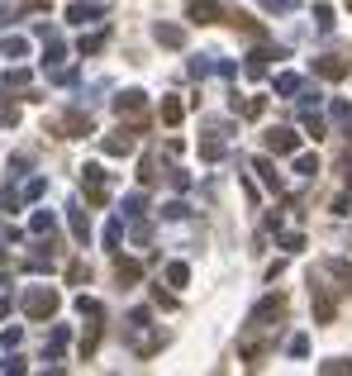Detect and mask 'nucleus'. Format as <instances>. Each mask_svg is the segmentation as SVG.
Listing matches in <instances>:
<instances>
[{"mask_svg":"<svg viewBox=\"0 0 352 376\" xmlns=\"http://www.w3.org/2000/svg\"><path fill=\"white\" fill-rule=\"evenodd\" d=\"M266 148L276 158H290V153H300V134L295 129H266Z\"/></svg>","mask_w":352,"mask_h":376,"instance_id":"nucleus-1","label":"nucleus"},{"mask_svg":"<svg viewBox=\"0 0 352 376\" xmlns=\"http://www.w3.org/2000/svg\"><path fill=\"white\" fill-rule=\"evenodd\" d=\"M186 14H190V24H219L224 5L219 0H186Z\"/></svg>","mask_w":352,"mask_h":376,"instance_id":"nucleus-2","label":"nucleus"},{"mask_svg":"<svg viewBox=\"0 0 352 376\" xmlns=\"http://www.w3.org/2000/svg\"><path fill=\"white\" fill-rule=\"evenodd\" d=\"M281 314H286V300H281V295H266L262 305L248 314V324H253V329H266V324H271V319H281Z\"/></svg>","mask_w":352,"mask_h":376,"instance_id":"nucleus-3","label":"nucleus"},{"mask_svg":"<svg viewBox=\"0 0 352 376\" xmlns=\"http://www.w3.org/2000/svg\"><path fill=\"white\" fill-rule=\"evenodd\" d=\"M352 72V58H314V77H324V82H343Z\"/></svg>","mask_w":352,"mask_h":376,"instance_id":"nucleus-4","label":"nucleus"},{"mask_svg":"<svg viewBox=\"0 0 352 376\" xmlns=\"http://www.w3.org/2000/svg\"><path fill=\"white\" fill-rule=\"evenodd\" d=\"M334 314H338L334 290H329V286H314V319H319V324H334Z\"/></svg>","mask_w":352,"mask_h":376,"instance_id":"nucleus-5","label":"nucleus"},{"mask_svg":"<svg viewBox=\"0 0 352 376\" xmlns=\"http://www.w3.org/2000/svg\"><path fill=\"white\" fill-rule=\"evenodd\" d=\"M134 143H138V129H114V134L105 138V153L124 158V153H134Z\"/></svg>","mask_w":352,"mask_h":376,"instance_id":"nucleus-6","label":"nucleus"},{"mask_svg":"<svg viewBox=\"0 0 352 376\" xmlns=\"http://www.w3.org/2000/svg\"><path fill=\"white\" fill-rule=\"evenodd\" d=\"M24 310L43 319V314H53V310H58V295H53V290H29V300H24Z\"/></svg>","mask_w":352,"mask_h":376,"instance_id":"nucleus-7","label":"nucleus"},{"mask_svg":"<svg viewBox=\"0 0 352 376\" xmlns=\"http://www.w3.org/2000/svg\"><path fill=\"white\" fill-rule=\"evenodd\" d=\"M153 34H158L162 48H186V29H181V24H158Z\"/></svg>","mask_w":352,"mask_h":376,"instance_id":"nucleus-8","label":"nucleus"},{"mask_svg":"<svg viewBox=\"0 0 352 376\" xmlns=\"http://www.w3.org/2000/svg\"><path fill=\"white\" fill-rule=\"evenodd\" d=\"M114 105H119V114H143V110H148V100H143V91H124L119 100H114Z\"/></svg>","mask_w":352,"mask_h":376,"instance_id":"nucleus-9","label":"nucleus"},{"mask_svg":"<svg viewBox=\"0 0 352 376\" xmlns=\"http://www.w3.org/2000/svg\"><path fill=\"white\" fill-rule=\"evenodd\" d=\"M329 110H334V124H338L343 134H352V100H334Z\"/></svg>","mask_w":352,"mask_h":376,"instance_id":"nucleus-10","label":"nucleus"},{"mask_svg":"<svg viewBox=\"0 0 352 376\" xmlns=\"http://www.w3.org/2000/svg\"><path fill=\"white\" fill-rule=\"evenodd\" d=\"M229 19H234V29H243L248 38H266V29L253 19V14H229Z\"/></svg>","mask_w":352,"mask_h":376,"instance_id":"nucleus-11","label":"nucleus"},{"mask_svg":"<svg viewBox=\"0 0 352 376\" xmlns=\"http://www.w3.org/2000/svg\"><path fill=\"white\" fill-rule=\"evenodd\" d=\"M253 172H257V177H262V181H266L271 190H281V177H276V167H271V158H257V162H253Z\"/></svg>","mask_w":352,"mask_h":376,"instance_id":"nucleus-12","label":"nucleus"},{"mask_svg":"<svg viewBox=\"0 0 352 376\" xmlns=\"http://www.w3.org/2000/svg\"><path fill=\"white\" fill-rule=\"evenodd\" d=\"M300 86H305V82H300L295 72H281V77H276V95H300Z\"/></svg>","mask_w":352,"mask_h":376,"instance_id":"nucleus-13","label":"nucleus"},{"mask_svg":"<svg viewBox=\"0 0 352 376\" xmlns=\"http://www.w3.org/2000/svg\"><path fill=\"white\" fill-rule=\"evenodd\" d=\"M200 158H205V162H219V158H224V138H205V143H200Z\"/></svg>","mask_w":352,"mask_h":376,"instance_id":"nucleus-14","label":"nucleus"},{"mask_svg":"<svg viewBox=\"0 0 352 376\" xmlns=\"http://www.w3.org/2000/svg\"><path fill=\"white\" fill-rule=\"evenodd\" d=\"M295 172H300V177H319V158H310V153H295Z\"/></svg>","mask_w":352,"mask_h":376,"instance_id":"nucleus-15","label":"nucleus"},{"mask_svg":"<svg viewBox=\"0 0 352 376\" xmlns=\"http://www.w3.org/2000/svg\"><path fill=\"white\" fill-rule=\"evenodd\" d=\"M190 281V267L186 262H167V286H186Z\"/></svg>","mask_w":352,"mask_h":376,"instance_id":"nucleus-16","label":"nucleus"},{"mask_svg":"<svg viewBox=\"0 0 352 376\" xmlns=\"http://www.w3.org/2000/svg\"><path fill=\"white\" fill-rule=\"evenodd\" d=\"M138 272H143L138 262H119V267H114V277H119V286H134V281H138Z\"/></svg>","mask_w":352,"mask_h":376,"instance_id":"nucleus-17","label":"nucleus"},{"mask_svg":"<svg viewBox=\"0 0 352 376\" xmlns=\"http://www.w3.org/2000/svg\"><path fill=\"white\" fill-rule=\"evenodd\" d=\"M162 124H181V100H176V95L162 100Z\"/></svg>","mask_w":352,"mask_h":376,"instance_id":"nucleus-18","label":"nucleus"},{"mask_svg":"<svg viewBox=\"0 0 352 376\" xmlns=\"http://www.w3.org/2000/svg\"><path fill=\"white\" fill-rule=\"evenodd\" d=\"M314 24H319V34H329L334 29V5H314Z\"/></svg>","mask_w":352,"mask_h":376,"instance_id":"nucleus-19","label":"nucleus"},{"mask_svg":"<svg viewBox=\"0 0 352 376\" xmlns=\"http://www.w3.org/2000/svg\"><path fill=\"white\" fill-rule=\"evenodd\" d=\"M286 353H290V358H310V334H295V338L286 343Z\"/></svg>","mask_w":352,"mask_h":376,"instance_id":"nucleus-20","label":"nucleus"},{"mask_svg":"<svg viewBox=\"0 0 352 376\" xmlns=\"http://www.w3.org/2000/svg\"><path fill=\"white\" fill-rule=\"evenodd\" d=\"M319 372H324V376H348V372H352V362H348V358H329Z\"/></svg>","mask_w":352,"mask_h":376,"instance_id":"nucleus-21","label":"nucleus"},{"mask_svg":"<svg viewBox=\"0 0 352 376\" xmlns=\"http://www.w3.org/2000/svg\"><path fill=\"white\" fill-rule=\"evenodd\" d=\"M271 14H290V10H300V0H262Z\"/></svg>","mask_w":352,"mask_h":376,"instance_id":"nucleus-22","label":"nucleus"},{"mask_svg":"<svg viewBox=\"0 0 352 376\" xmlns=\"http://www.w3.org/2000/svg\"><path fill=\"white\" fill-rule=\"evenodd\" d=\"M162 214H167V219H186L190 205H186V200H172V205H162Z\"/></svg>","mask_w":352,"mask_h":376,"instance_id":"nucleus-23","label":"nucleus"},{"mask_svg":"<svg viewBox=\"0 0 352 376\" xmlns=\"http://www.w3.org/2000/svg\"><path fill=\"white\" fill-rule=\"evenodd\" d=\"M281 248H286V253H300V248H305V234H281Z\"/></svg>","mask_w":352,"mask_h":376,"instance_id":"nucleus-24","label":"nucleus"},{"mask_svg":"<svg viewBox=\"0 0 352 376\" xmlns=\"http://www.w3.org/2000/svg\"><path fill=\"white\" fill-rule=\"evenodd\" d=\"M143 205H148V200H143V195H138V190H134V195H129V200H124V214H143Z\"/></svg>","mask_w":352,"mask_h":376,"instance_id":"nucleus-25","label":"nucleus"},{"mask_svg":"<svg viewBox=\"0 0 352 376\" xmlns=\"http://www.w3.org/2000/svg\"><path fill=\"white\" fill-rule=\"evenodd\" d=\"M72 19H77V24H86V19H100V10H95V5H77V10H72Z\"/></svg>","mask_w":352,"mask_h":376,"instance_id":"nucleus-26","label":"nucleus"},{"mask_svg":"<svg viewBox=\"0 0 352 376\" xmlns=\"http://www.w3.org/2000/svg\"><path fill=\"white\" fill-rule=\"evenodd\" d=\"M210 67H214V62H205V58H190V77H210Z\"/></svg>","mask_w":352,"mask_h":376,"instance_id":"nucleus-27","label":"nucleus"},{"mask_svg":"<svg viewBox=\"0 0 352 376\" xmlns=\"http://www.w3.org/2000/svg\"><path fill=\"white\" fill-rule=\"evenodd\" d=\"M100 43H105V34H90V38H81V53H95Z\"/></svg>","mask_w":352,"mask_h":376,"instance_id":"nucleus-28","label":"nucleus"},{"mask_svg":"<svg viewBox=\"0 0 352 376\" xmlns=\"http://www.w3.org/2000/svg\"><path fill=\"white\" fill-rule=\"evenodd\" d=\"M343 5H352V0H343Z\"/></svg>","mask_w":352,"mask_h":376,"instance_id":"nucleus-29","label":"nucleus"}]
</instances>
